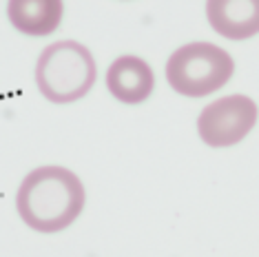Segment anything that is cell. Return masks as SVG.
Listing matches in <instances>:
<instances>
[{
  "instance_id": "4",
  "label": "cell",
  "mask_w": 259,
  "mask_h": 257,
  "mask_svg": "<svg viewBox=\"0 0 259 257\" xmlns=\"http://www.w3.org/2000/svg\"><path fill=\"white\" fill-rule=\"evenodd\" d=\"M259 109L252 98L244 93L217 98L206 104L197 118V133L204 144L213 149L235 147L257 124Z\"/></svg>"
},
{
  "instance_id": "1",
  "label": "cell",
  "mask_w": 259,
  "mask_h": 257,
  "mask_svg": "<svg viewBox=\"0 0 259 257\" xmlns=\"http://www.w3.org/2000/svg\"><path fill=\"white\" fill-rule=\"evenodd\" d=\"M84 184L67 166L47 164L25 175L16 193V211L36 233H60L80 218Z\"/></svg>"
},
{
  "instance_id": "3",
  "label": "cell",
  "mask_w": 259,
  "mask_h": 257,
  "mask_svg": "<svg viewBox=\"0 0 259 257\" xmlns=\"http://www.w3.org/2000/svg\"><path fill=\"white\" fill-rule=\"evenodd\" d=\"M235 73V60L226 49L213 42L182 45L166 60L170 89L186 98H204L220 91Z\"/></svg>"
},
{
  "instance_id": "6",
  "label": "cell",
  "mask_w": 259,
  "mask_h": 257,
  "mask_svg": "<svg viewBox=\"0 0 259 257\" xmlns=\"http://www.w3.org/2000/svg\"><path fill=\"white\" fill-rule=\"evenodd\" d=\"M206 18L222 38H252L259 33V0H206Z\"/></svg>"
},
{
  "instance_id": "7",
  "label": "cell",
  "mask_w": 259,
  "mask_h": 257,
  "mask_svg": "<svg viewBox=\"0 0 259 257\" xmlns=\"http://www.w3.org/2000/svg\"><path fill=\"white\" fill-rule=\"evenodd\" d=\"M62 0H9L7 18L16 31L29 38L51 36L62 22Z\"/></svg>"
},
{
  "instance_id": "5",
  "label": "cell",
  "mask_w": 259,
  "mask_h": 257,
  "mask_svg": "<svg viewBox=\"0 0 259 257\" xmlns=\"http://www.w3.org/2000/svg\"><path fill=\"white\" fill-rule=\"evenodd\" d=\"M107 89L115 100L140 104L155 89V73L140 56H120L107 69Z\"/></svg>"
},
{
  "instance_id": "2",
  "label": "cell",
  "mask_w": 259,
  "mask_h": 257,
  "mask_svg": "<svg viewBox=\"0 0 259 257\" xmlns=\"http://www.w3.org/2000/svg\"><path fill=\"white\" fill-rule=\"evenodd\" d=\"M98 78L93 54L78 40H58L45 47L36 62V87L49 102L82 100Z\"/></svg>"
}]
</instances>
